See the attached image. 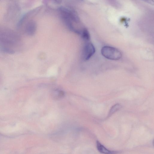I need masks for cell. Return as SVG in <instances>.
<instances>
[{
    "label": "cell",
    "mask_w": 154,
    "mask_h": 154,
    "mask_svg": "<svg viewBox=\"0 0 154 154\" xmlns=\"http://www.w3.org/2000/svg\"><path fill=\"white\" fill-rule=\"evenodd\" d=\"M61 17L65 24L71 31L77 33V30L74 23H79V18L76 13L73 11L63 7L59 9Z\"/></svg>",
    "instance_id": "1"
},
{
    "label": "cell",
    "mask_w": 154,
    "mask_h": 154,
    "mask_svg": "<svg viewBox=\"0 0 154 154\" xmlns=\"http://www.w3.org/2000/svg\"><path fill=\"white\" fill-rule=\"evenodd\" d=\"M102 54L107 59L112 60H118L122 57L121 52L117 49L110 46L103 47L101 50Z\"/></svg>",
    "instance_id": "2"
},
{
    "label": "cell",
    "mask_w": 154,
    "mask_h": 154,
    "mask_svg": "<svg viewBox=\"0 0 154 154\" xmlns=\"http://www.w3.org/2000/svg\"><path fill=\"white\" fill-rule=\"evenodd\" d=\"M95 49L93 45L88 42L86 43L83 47L82 51V57L84 60L89 59L94 55Z\"/></svg>",
    "instance_id": "3"
},
{
    "label": "cell",
    "mask_w": 154,
    "mask_h": 154,
    "mask_svg": "<svg viewBox=\"0 0 154 154\" xmlns=\"http://www.w3.org/2000/svg\"><path fill=\"white\" fill-rule=\"evenodd\" d=\"M36 29V25L35 23L33 21L28 22L26 25L25 31L27 35L30 36L34 35Z\"/></svg>",
    "instance_id": "4"
},
{
    "label": "cell",
    "mask_w": 154,
    "mask_h": 154,
    "mask_svg": "<svg viewBox=\"0 0 154 154\" xmlns=\"http://www.w3.org/2000/svg\"><path fill=\"white\" fill-rule=\"evenodd\" d=\"M97 147L98 151L103 153L112 154L117 153L116 151H111L108 149L98 141H97Z\"/></svg>",
    "instance_id": "5"
},
{
    "label": "cell",
    "mask_w": 154,
    "mask_h": 154,
    "mask_svg": "<svg viewBox=\"0 0 154 154\" xmlns=\"http://www.w3.org/2000/svg\"><path fill=\"white\" fill-rule=\"evenodd\" d=\"M82 38L84 40L89 41L90 38L89 33L88 30L85 28H84L80 34Z\"/></svg>",
    "instance_id": "6"
},
{
    "label": "cell",
    "mask_w": 154,
    "mask_h": 154,
    "mask_svg": "<svg viewBox=\"0 0 154 154\" xmlns=\"http://www.w3.org/2000/svg\"><path fill=\"white\" fill-rule=\"evenodd\" d=\"M0 51L6 54H13L15 51L12 49L8 47L0 46Z\"/></svg>",
    "instance_id": "7"
},
{
    "label": "cell",
    "mask_w": 154,
    "mask_h": 154,
    "mask_svg": "<svg viewBox=\"0 0 154 154\" xmlns=\"http://www.w3.org/2000/svg\"><path fill=\"white\" fill-rule=\"evenodd\" d=\"M121 106L119 104L117 103L115 104L110 108L108 116L112 115V114L119 110L121 108Z\"/></svg>",
    "instance_id": "8"
},
{
    "label": "cell",
    "mask_w": 154,
    "mask_h": 154,
    "mask_svg": "<svg viewBox=\"0 0 154 154\" xmlns=\"http://www.w3.org/2000/svg\"><path fill=\"white\" fill-rule=\"evenodd\" d=\"M56 3L57 4H60L61 3L62 0H54Z\"/></svg>",
    "instance_id": "9"
}]
</instances>
